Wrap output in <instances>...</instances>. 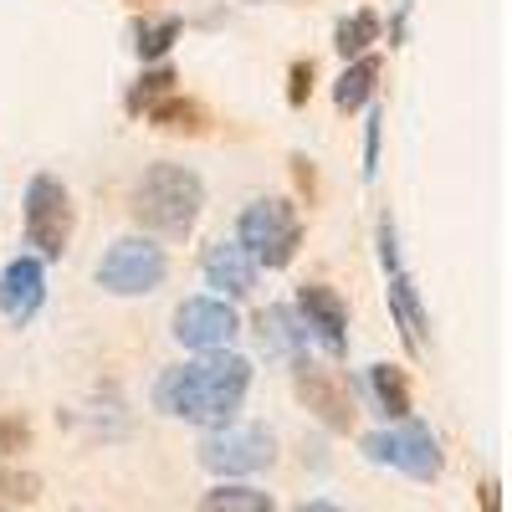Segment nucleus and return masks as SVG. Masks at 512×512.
<instances>
[{
    "instance_id": "obj_12",
    "label": "nucleus",
    "mask_w": 512,
    "mask_h": 512,
    "mask_svg": "<svg viewBox=\"0 0 512 512\" xmlns=\"http://www.w3.org/2000/svg\"><path fill=\"white\" fill-rule=\"evenodd\" d=\"M41 303H47V267H41V256H11L6 272H0V318L26 328Z\"/></svg>"
},
{
    "instance_id": "obj_3",
    "label": "nucleus",
    "mask_w": 512,
    "mask_h": 512,
    "mask_svg": "<svg viewBox=\"0 0 512 512\" xmlns=\"http://www.w3.org/2000/svg\"><path fill=\"white\" fill-rule=\"evenodd\" d=\"M236 246L251 256L256 267H287L297 246H303V221H297V205L292 200H251L236 221Z\"/></svg>"
},
{
    "instance_id": "obj_20",
    "label": "nucleus",
    "mask_w": 512,
    "mask_h": 512,
    "mask_svg": "<svg viewBox=\"0 0 512 512\" xmlns=\"http://www.w3.org/2000/svg\"><path fill=\"white\" fill-rule=\"evenodd\" d=\"M180 31H185V21H180V16L144 21V26H139V57H144V62H159V57L180 41Z\"/></svg>"
},
{
    "instance_id": "obj_1",
    "label": "nucleus",
    "mask_w": 512,
    "mask_h": 512,
    "mask_svg": "<svg viewBox=\"0 0 512 512\" xmlns=\"http://www.w3.org/2000/svg\"><path fill=\"white\" fill-rule=\"evenodd\" d=\"M251 390V359L241 354H205L195 364L164 369L154 384V405L175 420H195V425H226L236 420V410L246 405Z\"/></svg>"
},
{
    "instance_id": "obj_8",
    "label": "nucleus",
    "mask_w": 512,
    "mask_h": 512,
    "mask_svg": "<svg viewBox=\"0 0 512 512\" xmlns=\"http://www.w3.org/2000/svg\"><path fill=\"white\" fill-rule=\"evenodd\" d=\"M379 262H384V297H390V313L400 323V338H405V349L420 354L425 349V308H420V292L400 262V236H395V221L384 216L379 221Z\"/></svg>"
},
{
    "instance_id": "obj_28",
    "label": "nucleus",
    "mask_w": 512,
    "mask_h": 512,
    "mask_svg": "<svg viewBox=\"0 0 512 512\" xmlns=\"http://www.w3.org/2000/svg\"><path fill=\"white\" fill-rule=\"evenodd\" d=\"M0 512H11V507H0Z\"/></svg>"
},
{
    "instance_id": "obj_15",
    "label": "nucleus",
    "mask_w": 512,
    "mask_h": 512,
    "mask_svg": "<svg viewBox=\"0 0 512 512\" xmlns=\"http://www.w3.org/2000/svg\"><path fill=\"white\" fill-rule=\"evenodd\" d=\"M379 72H384V62L379 57H354L349 67H344V77L333 82V103H338V113H354V108H364L369 98H374V82H379Z\"/></svg>"
},
{
    "instance_id": "obj_19",
    "label": "nucleus",
    "mask_w": 512,
    "mask_h": 512,
    "mask_svg": "<svg viewBox=\"0 0 512 512\" xmlns=\"http://www.w3.org/2000/svg\"><path fill=\"white\" fill-rule=\"evenodd\" d=\"M374 41H379V16L374 11H354V16L338 21V31H333V47H338V57H344V62L364 57Z\"/></svg>"
},
{
    "instance_id": "obj_24",
    "label": "nucleus",
    "mask_w": 512,
    "mask_h": 512,
    "mask_svg": "<svg viewBox=\"0 0 512 512\" xmlns=\"http://www.w3.org/2000/svg\"><path fill=\"white\" fill-rule=\"evenodd\" d=\"M374 169H379V108L364 123V180H374Z\"/></svg>"
},
{
    "instance_id": "obj_26",
    "label": "nucleus",
    "mask_w": 512,
    "mask_h": 512,
    "mask_svg": "<svg viewBox=\"0 0 512 512\" xmlns=\"http://www.w3.org/2000/svg\"><path fill=\"white\" fill-rule=\"evenodd\" d=\"M292 512H344V507H333V502L318 497V502H303V507H292Z\"/></svg>"
},
{
    "instance_id": "obj_10",
    "label": "nucleus",
    "mask_w": 512,
    "mask_h": 512,
    "mask_svg": "<svg viewBox=\"0 0 512 512\" xmlns=\"http://www.w3.org/2000/svg\"><path fill=\"white\" fill-rule=\"evenodd\" d=\"M241 333V318L226 297H185L175 308V338L195 354H216L231 349V338Z\"/></svg>"
},
{
    "instance_id": "obj_11",
    "label": "nucleus",
    "mask_w": 512,
    "mask_h": 512,
    "mask_svg": "<svg viewBox=\"0 0 512 512\" xmlns=\"http://www.w3.org/2000/svg\"><path fill=\"white\" fill-rule=\"evenodd\" d=\"M297 323H303V333L318 338L333 359L349 354V308H344V297H338L333 287H323V282L297 287Z\"/></svg>"
},
{
    "instance_id": "obj_13",
    "label": "nucleus",
    "mask_w": 512,
    "mask_h": 512,
    "mask_svg": "<svg viewBox=\"0 0 512 512\" xmlns=\"http://www.w3.org/2000/svg\"><path fill=\"white\" fill-rule=\"evenodd\" d=\"M205 282L216 287L226 303H236V297H251L256 287V262L236 246V241H216V246H205V262H200Z\"/></svg>"
},
{
    "instance_id": "obj_27",
    "label": "nucleus",
    "mask_w": 512,
    "mask_h": 512,
    "mask_svg": "<svg viewBox=\"0 0 512 512\" xmlns=\"http://www.w3.org/2000/svg\"><path fill=\"white\" fill-rule=\"evenodd\" d=\"M246 6H267V0H246Z\"/></svg>"
},
{
    "instance_id": "obj_5",
    "label": "nucleus",
    "mask_w": 512,
    "mask_h": 512,
    "mask_svg": "<svg viewBox=\"0 0 512 512\" xmlns=\"http://www.w3.org/2000/svg\"><path fill=\"white\" fill-rule=\"evenodd\" d=\"M267 461H272V431H262V425H231L226 420V425H210L200 436V466L216 472L221 482L262 472Z\"/></svg>"
},
{
    "instance_id": "obj_2",
    "label": "nucleus",
    "mask_w": 512,
    "mask_h": 512,
    "mask_svg": "<svg viewBox=\"0 0 512 512\" xmlns=\"http://www.w3.org/2000/svg\"><path fill=\"white\" fill-rule=\"evenodd\" d=\"M200 205H205V185L185 164H149L134 180V195H128L134 221L154 236H169V241L190 236V226L200 221Z\"/></svg>"
},
{
    "instance_id": "obj_4",
    "label": "nucleus",
    "mask_w": 512,
    "mask_h": 512,
    "mask_svg": "<svg viewBox=\"0 0 512 512\" xmlns=\"http://www.w3.org/2000/svg\"><path fill=\"white\" fill-rule=\"evenodd\" d=\"M164 272H169L164 246H154L149 236H118L98 262V287L113 297H144L164 282Z\"/></svg>"
},
{
    "instance_id": "obj_18",
    "label": "nucleus",
    "mask_w": 512,
    "mask_h": 512,
    "mask_svg": "<svg viewBox=\"0 0 512 512\" xmlns=\"http://www.w3.org/2000/svg\"><path fill=\"white\" fill-rule=\"evenodd\" d=\"M369 390L379 400V410L390 420H410V379L400 364H374L369 369Z\"/></svg>"
},
{
    "instance_id": "obj_6",
    "label": "nucleus",
    "mask_w": 512,
    "mask_h": 512,
    "mask_svg": "<svg viewBox=\"0 0 512 512\" xmlns=\"http://www.w3.org/2000/svg\"><path fill=\"white\" fill-rule=\"evenodd\" d=\"M364 456L374 466H395V472H405L410 482H436L441 477V446L415 420L395 425V431H369L364 436Z\"/></svg>"
},
{
    "instance_id": "obj_25",
    "label": "nucleus",
    "mask_w": 512,
    "mask_h": 512,
    "mask_svg": "<svg viewBox=\"0 0 512 512\" xmlns=\"http://www.w3.org/2000/svg\"><path fill=\"white\" fill-rule=\"evenodd\" d=\"M308 93H313V62H297V67H292L287 103H292V108H303V103H308Z\"/></svg>"
},
{
    "instance_id": "obj_16",
    "label": "nucleus",
    "mask_w": 512,
    "mask_h": 512,
    "mask_svg": "<svg viewBox=\"0 0 512 512\" xmlns=\"http://www.w3.org/2000/svg\"><path fill=\"white\" fill-rule=\"evenodd\" d=\"M200 512H277L272 492L262 487H251V482H216L205 497H200Z\"/></svg>"
},
{
    "instance_id": "obj_9",
    "label": "nucleus",
    "mask_w": 512,
    "mask_h": 512,
    "mask_svg": "<svg viewBox=\"0 0 512 512\" xmlns=\"http://www.w3.org/2000/svg\"><path fill=\"white\" fill-rule=\"evenodd\" d=\"M292 390H297V400H303L328 425V431H349V425H354V395H349V379L344 374H333V369H323V364L297 354L292 359Z\"/></svg>"
},
{
    "instance_id": "obj_14",
    "label": "nucleus",
    "mask_w": 512,
    "mask_h": 512,
    "mask_svg": "<svg viewBox=\"0 0 512 512\" xmlns=\"http://www.w3.org/2000/svg\"><path fill=\"white\" fill-rule=\"evenodd\" d=\"M256 333H262V349L277 354V359H297V354H303V344H308V333H303V323H297V313L282 308V303L256 313Z\"/></svg>"
},
{
    "instance_id": "obj_21",
    "label": "nucleus",
    "mask_w": 512,
    "mask_h": 512,
    "mask_svg": "<svg viewBox=\"0 0 512 512\" xmlns=\"http://www.w3.org/2000/svg\"><path fill=\"white\" fill-rule=\"evenodd\" d=\"M169 93H175V72H169V67H154V72H144L139 77V88H134V98H128V108H149V103H159V98H169Z\"/></svg>"
},
{
    "instance_id": "obj_7",
    "label": "nucleus",
    "mask_w": 512,
    "mask_h": 512,
    "mask_svg": "<svg viewBox=\"0 0 512 512\" xmlns=\"http://www.w3.org/2000/svg\"><path fill=\"white\" fill-rule=\"evenodd\" d=\"M26 241L36 246L41 262H57L72 241V200L67 185L52 175H36L26 185Z\"/></svg>"
},
{
    "instance_id": "obj_22",
    "label": "nucleus",
    "mask_w": 512,
    "mask_h": 512,
    "mask_svg": "<svg viewBox=\"0 0 512 512\" xmlns=\"http://www.w3.org/2000/svg\"><path fill=\"white\" fill-rule=\"evenodd\" d=\"M31 446V425L21 415H0V461L6 456H21Z\"/></svg>"
},
{
    "instance_id": "obj_17",
    "label": "nucleus",
    "mask_w": 512,
    "mask_h": 512,
    "mask_svg": "<svg viewBox=\"0 0 512 512\" xmlns=\"http://www.w3.org/2000/svg\"><path fill=\"white\" fill-rule=\"evenodd\" d=\"M154 128H164V134H205V108L195 98H180V93H169L159 103L144 108Z\"/></svg>"
},
{
    "instance_id": "obj_23",
    "label": "nucleus",
    "mask_w": 512,
    "mask_h": 512,
    "mask_svg": "<svg viewBox=\"0 0 512 512\" xmlns=\"http://www.w3.org/2000/svg\"><path fill=\"white\" fill-rule=\"evenodd\" d=\"M0 492L21 497V502H36V497H41V482H36L31 472H0Z\"/></svg>"
}]
</instances>
